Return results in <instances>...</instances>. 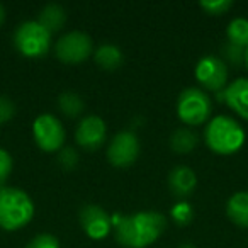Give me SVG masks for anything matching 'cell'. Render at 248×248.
<instances>
[{"label": "cell", "mask_w": 248, "mask_h": 248, "mask_svg": "<svg viewBox=\"0 0 248 248\" xmlns=\"http://www.w3.org/2000/svg\"><path fill=\"white\" fill-rule=\"evenodd\" d=\"M114 234L126 248H146L153 245L167 228V217L158 211H136L112 217Z\"/></svg>", "instance_id": "6da1fadb"}, {"label": "cell", "mask_w": 248, "mask_h": 248, "mask_svg": "<svg viewBox=\"0 0 248 248\" xmlns=\"http://www.w3.org/2000/svg\"><path fill=\"white\" fill-rule=\"evenodd\" d=\"M206 146L216 155H233L243 148L247 133L234 117L219 114L207 121L204 129Z\"/></svg>", "instance_id": "7a4b0ae2"}, {"label": "cell", "mask_w": 248, "mask_h": 248, "mask_svg": "<svg viewBox=\"0 0 248 248\" xmlns=\"http://www.w3.org/2000/svg\"><path fill=\"white\" fill-rule=\"evenodd\" d=\"M34 217V202L19 187H0V228L16 231L28 226Z\"/></svg>", "instance_id": "3957f363"}, {"label": "cell", "mask_w": 248, "mask_h": 248, "mask_svg": "<svg viewBox=\"0 0 248 248\" xmlns=\"http://www.w3.org/2000/svg\"><path fill=\"white\" fill-rule=\"evenodd\" d=\"M51 32L38 21H24L12 34L14 46L26 58H41L51 48Z\"/></svg>", "instance_id": "277c9868"}, {"label": "cell", "mask_w": 248, "mask_h": 248, "mask_svg": "<svg viewBox=\"0 0 248 248\" xmlns=\"http://www.w3.org/2000/svg\"><path fill=\"white\" fill-rule=\"evenodd\" d=\"M177 116L187 126H201L207 123L213 110L211 99L199 87H187L177 97Z\"/></svg>", "instance_id": "5b68a950"}, {"label": "cell", "mask_w": 248, "mask_h": 248, "mask_svg": "<svg viewBox=\"0 0 248 248\" xmlns=\"http://www.w3.org/2000/svg\"><path fill=\"white\" fill-rule=\"evenodd\" d=\"M32 136L34 141L43 152L56 153L63 148L66 138V131L62 121L55 114H39L32 123Z\"/></svg>", "instance_id": "8992f818"}, {"label": "cell", "mask_w": 248, "mask_h": 248, "mask_svg": "<svg viewBox=\"0 0 248 248\" xmlns=\"http://www.w3.org/2000/svg\"><path fill=\"white\" fill-rule=\"evenodd\" d=\"M55 55L60 62L75 65L82 63L93 55V41L87 32L83 31H70L60 36L55 45Z\"/></svg>", "instance_id": "52a82bcc"}, {"label": "cell", "mask_w": 248, "mask_h": 248, "mask_svg": "<svg viewBox=\"0 0 248 248\" xmlns=\"http://www.w3.org/2000/svg\"><path fill=\"white\" fill-rule=\"evenodd\" d=\"M196 80L199 82L201 89L206 92H223L228 87V78H230V72H228V65L224 63L223 58L216 55H206L197 62L196 70H194Z\"/></svg>", "instance_id": "ba28073f"}, {"label": "cell", "mask_w": 248, "mask_h": 248, "mask_svg": "<svg viewBox=\"0 0 248 248\" xmlns=\"http://www.w3.org/2000/svg\"><path fill=\"white\" fill-rule=\"evenodd\" d=\"M140 148H141V145H140L136 133L129 131V129H123L112 136L109 146H107V162L116 169H128L138 160Z\"/></svg>", "instance_id": "9c48e42d"}, {"label": "cell", "mask_w": 248, "mask_h": 248, "mask_svg": "<svg viewBox=\"0 0 248 248\" xmlns=\"http://www.w3.org/2000/svg\"><path fill=\"white\" fill-rule=\"evenodd\" d=\"M107 138V124L97 114H89L80 119L75 129V141L85 152H95Z\"/></svg>", "instance_id": "30bf717a"}, {"label": "cell", "mask_w": 248, "mask_h": 248, "mask_svg": "<svg viewBox=\"0 0 248 248\" xmlns=\"http://www.w3.org/2000/svg\"><path fill=\"white\" fill-rule=\"evenodd\" d=\"M78 221L85 234L92 240H102L112 230V216L97 204H85L78 213Z\"/></svg>", "instance_id": "8fae6325"}, {"label": "cell", "mask_w": 248, "mask_h": 248, "mask_svg": "<svg viewBox=\"0 0 248 248\" xmlns=\"http://www.w3.org/2000/svg\"><path fill=\"white\" fill-rule=\"evenodd\" d=\"M216 100L224 102L241 119L248 121V78L240 77V78L230 82L223 92L216 93Z\"/></svg>", "instance_id": "7c38bea8"}, {"label": "cell", "mask_w": 248, "mask_h": 248, "mask_svg": "<svg viewBox=\"0 0 248 248\" xmlns=\"http://www.w3.org/2000/svg\"><path fill=\"white\" fill-rule=\"evenodd\" d=\"M197 186V175L190 167L177 165L169 173V187L172 194L179 199L192 196Z\"/></svg>", "instance_id": "4fadbf2b"}, {"label": "cell", "mask_w": 248, "mask_h": 248, "mask_svg": "<svg viewBox=\"0 0 248 248\" xmlns=\"http://www.w3.org/2000/svg\"><path fill=\"white\" fill-rule=\"evenodd\" d=\"M92 56L93 62L107 72L117 70L124 62V53L121 51L119 46L112 45V43H102L100 46H97V49H93Z\"/></svg>", "instance_id": "5bb4252c"}, {"label": "cell", "mask_w": 248, "mask_h": 248, "mask_svg": "<svg viewBox=\"0 0 248 248\" xmlns=\"http://www.w3.org/2000/svg\"><path fill=\"white\" fill-rule=\"evenodd\" d=\"M226 216L236 226L248 228V190H238L226 201Z\"/></svg>", "instance_id": "9a60e30c"}, {"label": "cell", "mask_w": 248, "mask_h": 248, "mask_svg": "<svg viewBox=\"0 0 248 248\" xmlns=\"http://www.w3.org/2000/svg\"><path fill=\"white\" fill-rule=\"evenodd\" d=\"M36 21L43 24L49 32H58L65 28L66 24V11L60 4H46L39 11Z\"/></svg>", "instance_id": "2e32d148"}, {"label": "cell", "mask_w": 248, "mask_h": 248, "mask_svg": "<svg viewBox=\"0 0 248 248\" xmlns=\"http://www.w3.org/2000/svg\"><path fill=\"white\" fill-rule=\"evenodd\" d=\"M197 141H199L197 135L189 128H177L170 135V148L179 155H186L196 150Z\"/></svg>", "instance_id": "e0dca14e"}, {"label": "cell", "mask_w": 248, "mask_h": 248, "mask_svg": "<svg viewBox=\"0 0 248 248\" xmlns=\"http://www.w3.org/2000/svg\"><path fill=\"white\" fill-rule=\"evenodd\" d=\"M228 43L240 48H248V19L247 17H234L228 22L226 28Z\"/></svg>", "instance_id": "ac0fdd59"}, {"label": "cell", "mask_w": 248, "mask_h": 248, "mask_svg": "<svg viewBox=\"0 0 248 248\" xmlns=\"http://www.w3.org/2000/svg\"><path fill=\"white\" fill-rule=\"evenodd\" d=\"M58 107L66 117H78L85 110V102L80 93L73 90H65L58 95Z\"/></svg>", "instance_id": "d6986e66"}, {"label": "cell", "mask_w": 248, "mask_h": 248, "mask_svg": "<svg viewBox=\"0 0 248 248\" xmlns=\"http://www.w3.org/2000/svg\"><path fill=\"white\" fill-rule=\"evenodd\" d=\"M170 217L175 221L179 226H186L194 219V209L187 201H179L177 204H173V207L170 209Z\"/></svg>", "instance_id": "ffe728a7"}, {"label": "cell", "mask_w": 248, "mask_h": 248, "mask_svg": "<svg viewBox=\"0 0 248 248\" xmlns=\"http://www.w3.org/2000/svg\"><path fill=\"white\" fill-rule=\"evenodd\" d=\"M78 160H80L78 152L75 148H72V146H63L58 152V163L65 170H73L78 165Z\"/></svg>", "instance_id": "44dd1931"}, {"label": "cell", "mask_w": 248, "mask_h": 248, "mask_svg": "<svg viewBox=\"0 0 248 248\" xmlns=\"http://www.w3.org/2000/svg\"><path fill=\"white\" fill-rule=\"evenodd\" d=\"M201 9L209 16H223L233 7L231 0H211V2H201Z\"/></svg>", "instance_id": "7402d4cb"}, {"label": "cell", "mask_w": 248, "mask_h": 248, "mask_svg": "<svg viewBox=\"0 0 248 248\" xmlns=\"http://www.w3.org/2000/svg\"><path fill=\"white\" fill-rule=\"evenodd\" d=\"M223 55H224V63L228 62L234 66L245 65V48H240V46L226 43L223 48Z\"/></svg>", "instance_id": "603a6c76"}, {"label": "cell", "mask_w": 248, "mask_h": 248, "mask_svg": "<svg viewBox=\"0 0 248 248\" xmlns=\"http://www.w3.org/2000/svg\"><path fill=\"white\" fill-rule=\"evenodd\" d=\"M24 248H60V240L55 234L39 233L31 241H28Z\"/></svg>", "instance_id": "cb8c5ba5"}, {"label": "cell", "mask_w": 248, "mask_h": 248, "mask_svg": "<svg viewBox=\"0 0 248 248\" xmlns=\"http://www.w3.org/2000/svg\"><path fill=\"white\" fill-rule=\"evenodd\" d=\"M12 169H14L12 155L5 148L0 146V186L9 179V175L12 173Z\"/></svg>", "instance_id": "d4e9b609"}, {"label": "cell", "mask_w": 248, "mask_h": 248, "mask_svg": "<svg viewBox=\"0 0 248 248\" xmlns=\"http://www.w3.org/2000/svg\"><path fill=\"white\" fill-rule=\"evenodd\" d=\"M17 112V107L9 97L0 95V124H5L12 119Z\"/></svg>", "instance_id": "484cf974"}, {"label": "cell", "mask_w": 248, "mask_h": 248, "mask_svg": "<svg viewBox=\"0 0 248 248\" xmlns=\"http://www.w3.org/2000/svg\"><path fill=\"white\" fill-rule=\"evenodd\" d=\"M5 17H7V14H5V7L2 4H0V26L5 22Z\"/></svg>", "instance_id": "4316f807"}, {"label": "cell", "mask_w": 248, "mask_h": 248, "mask_svg": "<svg viewBox=\"0 0 248 248\" xmlns=\"http://www.w3.org/2000/svg\"><path fill=\"white\" fill-rule=\"evenodd\" d=\"M177 248H196V245L190 243V241H184V243H180Z\"/></svg>", "instance_id": "83f0119b"}, {"label": "cell", "mask_w": 248, "mask_h": 248, "mask_svg": "<svg viewBox=\"0 0 248 248\" xmlns=\"http://www.w3.org/2000/svg\"><path fill=\"white\" fill-rule=\"evenodd\" d=\"M245 66H247V70H248V48L245 49Z\"/></svg>", "instance_id": "f1b7e54d"}]
</instances>
